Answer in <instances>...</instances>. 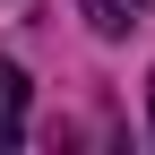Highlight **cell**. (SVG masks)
I'll return each mask as SVG.
<instances>
[{
  "mask_svg": "<svg viewBox=\"0 0 155 155\" xmlns=\"http://www.w3.org/2000/svg\"><path fill=\"white\" fill-rule=\"evenodd\" d=\"M17 138H26V69L0 61V155H9Z\"/></svg>",
  "mask_w": 155,
  "mask_h": 155,
  "instance_id": "6da1fadb",
  "label": "cell"
},
{
  "mask_svg": "<svg viewBox=\"0 0 155 155\" xmlns=\"http://www.w3.org/2000/svg\"><path fill=\"white\" fill-rule=\"evenodd\" d=\"M147 0H86V17H95V35H121L129 17H138Z\"/></svg>",
  "mask_w": 155,
  "mask_h": 155,
  "instance_id": "7a4b0ae2",
  "label": "cell"
}]
</instances>
